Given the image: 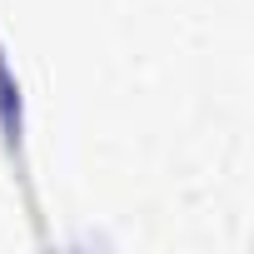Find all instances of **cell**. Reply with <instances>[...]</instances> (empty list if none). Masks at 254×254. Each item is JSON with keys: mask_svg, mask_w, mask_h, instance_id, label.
Here are the masks:
<instances>
[{"mask_svg": "<svg viewBox=\"0 0 254 254\" xmlns=\"http://www.w3.org/2000/svg\"><path fill=\"white\" fill-rule=\"evenodd\" d=\"M0 130H5L10 145H20V85L5 70V55H0Z\"/></svg>", "mask_w": 254, "mask_h": 254, "instance_id": "1", "label": "cell"}]
</instances>
